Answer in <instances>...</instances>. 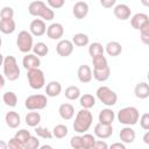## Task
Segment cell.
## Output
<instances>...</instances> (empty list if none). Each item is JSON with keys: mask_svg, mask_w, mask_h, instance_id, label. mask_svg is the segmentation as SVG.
Segmentation results:
<instances>
[{"mask_svg": "<svg viewBox=\"0 0 149 149\" xmlns=\"http://www.w3.org/2000/svg\"><path fill=\"white\" fill-rule=\"evenodd\" d=\"M28 13L33 16H40L43 21H51L55 16L54 10L48 7L43 1H31L28 6Z\"/></svg>", "mask_w": 149, "mask_h": 149, "instance_id": "6da1fadb", "label": "cell"}, {"mask_svg": "<svg viewBox=\"0 0 149 149\" xmlns=\"http://www.w3.org/2000/svg\"><path fill=\"white\" fill-rule=\"evenodd\" d=\"M92 121H93V115L92 113L88 111V109H84L81 108L77 115H76V119L73 121V129L74 132L77 133H86L90 127L92 126Z\"/></svg>", "mask_w": 149, "mask_h": 149, "instance_id": "7a4b0ae2", "label": "cell"}, {"mask_svg": "<svg viewBox=\"0 0 149 149\" xmlns=\"http://www.w3.org/2000/svg\"><path fill=\"white\" fill-rule=\"evenodd\" d=\"M118 121L125 126H133L136 125L139 119H140V113L139 109L136 107L133 106H128V107H123L118 112Z\"/></svg>", "mask_w": 149, "mask_h": 149, "instance_id": "3957f363", "label": "cell"}, {"mask_svg": "<svg viewBox=\"0 0 149 149\" xmlns=\"http://www.w3.org/2000/svg\"><path fill=\"white\" fill-rule=\"evenodd\" d=\"M2 68H3V74L8 80L15 81V80L19 79L20 68H19L16 58L14 56H6L5 59H3Z\"/></svg>", "mask_w": 149, "mask_h": 149, "instance_id": "277c9868", "label": "cell"}, {"mask_svg": "<svg viewBox=\"0 0 149 149\" xmlns=\"http://www.w3.org/2000/svg\"><path fill=\"white\" fill-rule=\"evenodd\" d=\"M95 94H97V98H98L104 105H106V106H108V107L114 106V105L116 104V101H118V95H116V93H115L112 88H109L108 86H100V87H98Z\"/></svg>", "mask_w": 149, "mask_h": 149, "instance_id": "5b68a950", "label": "cell"}, {"mask_svg": "<svg viewBox=\"0 0 149 149\" xmlns=\"http://www.w3.org/2000/svg\"><path fill=\"white\" fill-rule=\"evenodd\" d=\"M47 105H48V99H47V95L44 94H33L24 100V106L29 111L44 109Z\"/></svg>", "mask_w": 149, "mask_h": 149, "instance_id": "8992f818", "label": "cell"}, {"mask_svg": "<svg viewBox=\"0 0 149 149\" xmlns=\"http://www.w3.org/2000/svg\"><path fill=\"white\" fill-rule=\"evenodd\" d=\"M16 47L21 52L29 54V51L33 50V47H34L33 35L27 30L20 31L16 38Z\"/></svg>", "mask_w": 149, "mask_h": 149, "instance_id": "52a82bcc", "label": "cell"}, {"mask_svg": "<svg viewBox=\"0 0 149 149\" xmlns=\"http://www.w3.org/2000/svg\"><path fill=\"white\" fill-rule=\"evenodd\" d=\"M27 79L29 83V86L34 90H41L45 84L44 73L41 69H34L29 70L27 72Z\"/></svg>", "mask_w": 149, "mask_h": 149, "instance_id": "ba28073f", "label": "cell"}, {"mask_svg": "<svg viewBox=\"0 0 149 149\" xmlns=\"http://www.w3.org/2000/svg\"><path fill=\"white\" fill-rule=\"evenodd\" d=\"M29 33L33 36H42L47 33L45 22L41 19H34L29 24Z\"/></svg>", "mask_w": 149, "mask_h": 149, "instance_id": "9c48e42d", "label": "cell"}, {"mask_svg": "<svg viewBox=\"0 0 149 149\" xmlns=\"http://www.w3.org/2000/svg\"><path fill=\"white\" fill-rule=\"evenodd\" d=\"M113 13H114V16L120 20V21H126L132 15V9L125 5V3H118L114 6V9H113Z\"/></svg>", "mask_w": 149, "mask_h": 149, "instance_id": "30bf717a", "label": "cell"}, {"mask_svg": "<svg viewBox=\"0 0 149 149\" xmlns=\"http://www.w3.org/2000/svg\"><path fill=\"white\" fill-rule=\"evenodd\" d=\"M56 51L61 57H69L73 51V44L70 40H61L56 45Z\"/></svg>", "mask_w": 149, "mask_h": 149, "instance_id": "8fae6325", "label": "cell"}, {"mask_svg": "<svg viewBox=\"0 0 149 149\" xmlns=\"http://www.w3.org/2000/svg\"><path fill=\"white\" fill-rule=\"evenodd\" d=\"M22 65L27 71L34 70V69H40L41 59H40V57L35 56L34 54H26V56L22 59Z\"/></svg>", "mask_w": 149, "mask_h": 149, "instance_id": "7c38bea8", "label": "cell"}, {"mask_svg": "<svg viewBox=\"0 0 149 149\" xmlns=\"http://www.w3.org/2000/svg\"><path fill=\"white\" fill-rule=\"evenodd\" d=\"M113 134V127L112 125H104V123H100L98 122L95 126H94V135L99 139H108L111 137Z\"/></svg>", "mask_w": 149, "mask_h": 149, "instance_id": "4fadbf2b", "label": "cell"}, {"mask_svg": "<svg viewBox=\"0 0 149 149\" xmlns=\"http://www.w3.org/2000/svg\"><path fill=\"white\" fill-rule=\"evenodd\" d=\"M132 27L136 30H141L143 27L149 24V17L147 14L144 13H136L135 15H133L132 20H130Z\"/></svg>", "mask_w": 149, "mask_h": 149, "instance_id": "5bb4252c", "label": "cell"}, {"mask_svg": "<svg viewBox=\"0 0 149 149\" xmlns=\"http://www.w3.org/2000/svg\"><path fill=\"white\" fill-rule=\"evenodd\" d=\"M63 34H64V28L58 22H54L49 27H47V35L51 40H59L61 37H63Z\"/></svg>", "mask_w": 149, "mask_h": 149, "instance_id": "9a60e30c", "label": "cell"}, {"mask_svg": "<svg viewBox=\"0 0 149 149\" xmlns=\"http://www.w3.org/2000/svg\"><path fill=\"white\" fill-rule=\"evenodd\" d=\"M72 13H73L74 17L78 19V20H81V19L86 17L87 14H88V5H87V2H85V1H77L73 5Z\"/></svg>", "mask_w": 149, "mask_h": 149, "instance_id": "2e32d148", "label": "cell"}, {"mask_svg": "<svg viewBox=\"0 0 149 149\" xmlns=\"http://www.w3.org/2000/svg\"><path fill=\"white\" fill-rule=\"evenodd\" d=\"M77 77H78V79H79L80 83H84V84L90 83L92 80V78H93L92 77V70H91V68L88 65H86V64L80 65L78 68V70H77Z\"/></svg>", "mask_w": 149, "mask_h": 149, "instance_id": "e0dca14e", "label": "cell"}, {"mask_svg": "<svg viewBox=\"0 0 149 149\" xmlns=\"http://www.w3.org/2000/svg\"><path fill=\"white\" fill-rule=\"evenodd\" d=\"M119 137L122 143H133L136 137V133L133 128H130L129 126H126L120 130Z\"/></svg>", "mask_w": 149, "mask_h": 149, "instance_id": "ac0fdd59", "label": "cell"}, {"mask_svg": "<svg viewBox=\"0 0 149 149\" xmlns=\"http://www.w3.org/2000/svg\"><path fill=\"white\" fill-rule=\"evenodd\" d=\"M5 121H6V125L9 127V128H17L21 123V118L17 112L15 111H9L6 113L5 115Z\"/></svg>", "mask_w": 149, "mask_h": 149, "instance_id": "d6986e66", "label": "cell"}, {"mask_svg": "<svg viewBox=\"0 0 149 149\" xmlns=\"http://www.w3.org/2000/svg\"><path fill=\"white\" fill-rule=\"evenodd\" d=\"M58 113H59V116L63 119V120H71L74 115V107L71 105V104H62L58 108Z\"/></svg>", "mask_w": 149, "mask_h": 149, "instance_id": "ffe728a7", "label": "cell"}, {"mask_svg": "<svg viewBox=\"0 0 149 149\" xmlns=\"http://www.w3.org/2000/svg\"><path fill=\"white\" fill-rule=\"evenodd\" d=\"M99 122L104 125H112L115 119V113L111 108H104L99 112Z\"/></svg>", "mask_w": 149, "mask_h": 149, "instance_id": "44dd1931", "label": "cell"}, {"mask_svg": "<svg viewBox=\"0 0 149 149\" xmlns=\"http://www.w3.org/2000/svg\"><path fill=\"white\" fill-rule=\"evenodd\" d=\"M135 97L139 99H147L149 97V85L146 81H140L134 88Z\"/></svg>", "mask_w": 149, "mask_h": 149, "instance_id": "7402d4cb", "label": "cell"}, {"mask_svg": "<svg viewBox=\"0 0 149 149\" xmlns=\"http://www.w3.org/2000/svg\"><path fill=\"white\" fill-rule=\"evenodd\" d=\"M105 51L109 55V56H112V57H116V56H119L121 52H122V47H121V44L119 43V42H116V41H111V42H108L106 45H105Z\"/></svg>", "mask_w": 149, "mask_h": 149, "instance_id": "603a6c76", "label": "cell"}, {"mask_svg": "<svg viewBox=\"0 0 149 149\" xmlns=\"http://www.w3.org/2000/svg\"><path fill=\"white\" fill-rule=\"evenodd\" d=\"M61 92H62V85L59 81L52 80L45 86V93L48 97H51V98L57 97L61 94Z\"/></svg>", "mask_w": 149, "mask_h": 149, "instance_id": "cb8c5ba5", "label": "cell"}, {"mask_svg": "<svg viewBox=\"0 0 149 149\" xmlns=\"http://www.w3.org/2000/svg\"><path fill=\"white\" fill-rule=\"evenodd\" d=\"M16 23L14 20H0V31L2 34H13L15 31Z\"/></svg>", "mask_w": 149, "mask_h": 149, "instance_id": "d4e9b609", "label": "cell"}, {"mask_svg": "<svg viewBox=\"0 0 149 149\" xmlns=\"http://www.w3.org/2000/svg\"><path fill=\"white\" fill-rule=\"evenodd\" d=\"M111 76V69L109 66L105 68V69H100V70H94L93 69V73H92V77L97 80V81H106Z\"/></svg>", "mask_w": 149, "mask_h": 149, "instance_id": "484cf974", "label": "cell"}, {"mask_svg": "<svg viewBox=\"0 0 149 149\" xmlns=\"http://www.w3.org/2000/svg\"><path fill=\"white\" fill-rule=\"evenodd\" d=\"M79 104L84 109H90L95 105V98L92 94H83L79 97Z\"/></svg>", "mask_w": 149, "mask_h": 149, "instance_id": "4316f807", "label": "cell"}, {"mask_svg": "<svg viewBox=\"0 0 149 149\" xmlns=\"http://www.w3.org/2000/svg\"><path fill=\"white\" fill-rule=\"evenodd\" d=\"M26 123L29 126V127H37L41 122V114L38 112H29L27 115H26V119H24Z\"/></svg>", "mask_w": 149, "mask_h": 149, "instance_id": "83f0119b", "label": "cell"}, {"mask_svg": "<svg viewBox=\"0 0 149 149\" xmlns=\"http://www.w3.org/2000/svg\"><path fill=\"white\" fill-rule=\"evenodd\" d=\"M72 44L73 45H77V47H85L90 42V38L86 34L84 33H78V34H74L73 37H72Z\"/></svg>", "mask_w": 149, "mask_h": 149, "instance_id": "f1b7e54d", "label": "cell"}, {"mask_svg": "<svg viewBox=\"0 0 149 149\" xmlns=\"http://www.w3.org/2000/svg\"><path fill=\"white\" fill-rule=\"evenodd\" d=\"M33 51H34V55L37 57H44L49 52V47L44 42H37L36 44H34Z\"/></svg>", "mask_w": 149, "mask_h": 149, "instance_id": "f546056e", "label": "cell"}, {"mask_svg": "<svg viewBox=\"0 0 149 149\" xmlns=\"http://www.w3.org/2000/svg\"><path fill=\"white\" fill-rule=\"evenodd\" d=\"M2 100L8 107H15L17 105V95L13 91L5 92L2 95Z\"/></svg>", "mask_w": 149, "mask_h": 149, "instance_id": "4dcf8cb0", "label": "cell"}, {"mask_svg": "<svg viewBox=\"0 0 149 149\" xmlns=\"http://www.w3.org/2000/svg\"><path fill=\"white\" fill-rule=\"evenodd\" d=\"M104 52H105V49H104L102 44L99 42H93L88 47V54L92 58L95 56H101V55H104Z\"/></svg>", "mask_w": 149, "mask_h": 149, "instance_id": "1f68e13d", "label": "cell"}, {"mask_svg": "<svg viewBox=\"0 0 149 149\" xmlns=\"http://www.w3.org/2000/svg\"><path fill=\"white\" fill-rule=\"evenodd\" d=\"M65 98L69 99V100H76L80 97V90L78 86H74V85H71V86H68L65 88Z\"/></svg>", "mask_w": 149, "mask_h": 149, "instance_id": "d6a6232c", "label": "cell"}, {"mask_svg": "<svg viewBox=\"0 0 149 149\" xmlns=\"http://www.w3.org/2000/svg\"><path fill=\"white\" fill-rule=\"evenodd\" d=\"M92 64H93V69L94 70H100V69H105V68L108 66L107 58L104 55L93 57L92 58Z\"/></svg>", "mask_w": 149, "mask_h": 149, "instance_id": "836d02e7", "label": "cell"}, {"mask_svg": "<svg viewBox=\"0 0 149 149\" xmlns=\"http://www.w3.org/2000/svg\"><path fill=\"white\" fill-rule=\"evenodd\" d=\"M51 133H52V136L56 139H64L68 135L69 129L65 125H56Z\"/></svg>", "mask_w": 149, "mask_h": 149, "instance_id": "e575fe53", "label": "cell"}, {"mask_svg": "<svg viewBox=\"0 0 149 149\" xmlns=\"http://www.w3.org/2000/svg\"><path fill=\"white\" fill-rule=\"evenodd\" d=\"M95 142V139L92 134H87L85 133L83 136H81V144H83V149H91L93 147Z\"/></svg>", "mask_w": 149, "mask_h": 149, "instance_id": "d590c367", "label": "cell"}, {"mask_svg": "<svg viewBox=\"0 0 149 149\" xmlns=\"http://www.w3.org/2000/svg\"><path fill=\"white\" fill-rule=\"evenodd\" d=\"M35 133H36V135H37L38 137H42V139H48V140H50L51 137H54L51 130H49L48 128L42 127V126L35 127Z\"/></svg>", "mask_w": 149, "mask_h": 149, "instance_id": "8d00e7d4", "label": "cell"}, {"mask_svg": "<svg viewBox=\"0 0 149 149\" xmlns=\"http://www.w3.org/2000/svg\"><path fill=\"white\" fill-rule=\"evenodd\" d=\"M31 135H30V133H29V130H27V129H20V130H17L16 133H15V139L16 140H19L23 146H24V143L29 140V137H30Z\"/></svg>", "mask_w": 149, "mask_h": 149, "instance_id": "74e56055", "label": "cell"}, {"mask_svg": "<svg viewBox=\"0 0 149 149\" xmlns=\"http://www.w3.org/2000/svg\"><path fill=\"white\" fill-rule=\"evenodd\" d=\"M14 16V9L9 6H5L0 10V17L1 20H13Z\"/></svg>", "mask_w": 149, "mask_h": 149, "instance_id": "f35d334b", "label": "cell"}, {"mask_svg": "<svg viewBox=\"0 0 149 149\" xmlns=\"http://www.w3.org/2000/svg\"><path fill=\"white\" fill-rule=\"evenodd\" d=\"M38 148H40V140L36 136H30L29 140L23 146V149H38Z\"/></svg>", "mask_w": 149, "mask_h": 149, "instance_id": "ab89813d", "label": "cell"}, {"mask_svg": "<svg viewBox=\"0 0 149 149\" xmlns=\"http://www.w3.org/2000/svg\"><path fill=\"white\" fill-rule=\"evenodd\" d=\"M70 146L72 149H83V144H81V136L76 135L72 136L70 140Z\"/></svg>", "mask_w": 149, "mask_h": 149, "instance_id": "60d3db41", "label": "cell"}, {"mask_svg": "<svg viewBox=\"0 0 149 149\" xmlns=\"http://www.w3.org/2000/svg\"><path fill=\"white\" fill-rule=\"evenodd\" d=\"M7 147H8V149H23V144L15 137H12L7 142Z\"/></svg>", "mask_w": 149, "mask_h": 149, "instance_id": "b9f144b4", "label": "cell"}, {"mask_svg": "<svg viewBox=\"0 0 149 149\" xmlns=\"http://www.w3.org/2000/svg\"><path fill=\"white\" fill-rule=\"evenodd\" d=\"M140 34H141V41L144 44H149V24L143 27L140 30Z\"/></svg>", "mask_w": 149, "mask_h": 149, "instance_id": "7bdbcfd3", "label": "cell"}, {"mask_svg": "<svg viewBox=\"0 0 149 149\" xmlns=\"http://www.w3.org/2000/svg\"><path fill=\"white\" fill-rule=\"evenodd\" d=\"M140 126L144 130H148L149 129V114L148 113H143L142 116L140 118Z\"/></svg>", "mask_w": 149, "mask_h": 149, "instance_id": "ee69618b", "label": "cell"}, {"mask_svg": "<svg viewBox=\"0 0 149 149\" xmlns=\"http://www.w3.org/2000/svg\"><path fill=\"white\" fill-rule=\"evenodd\" d=\"M47 3H48V7H50L51 9H57L63 7L64 0H48Z\"/></svg>", "mask_w": 149, "mask_h": 149, "instance_id": "f6af8a7d", "label": "cell"}, {"mask_svg": "<svg viewBox=\"0 0 149 149\" xmlns=\"http://www.w3.org/2000/svg\"><path fill=\"white\" fill-rule=\"evenodd\" d=\"M91 149H108V144L102 140H98V141L95 140V142Z\"/></svg>", "mask_w": 149, "mask_h": 149, "instance_id": "bcb514c9", "label": "cell"}, {"mask_svg": "<svg viewBox=\"0 0 149 149\" xmlns=\"http://www.w3.org/2000/svg\"><path fill=\"white\" fill-rule=\"evenodd\" d=\"M116 1L115 0H101L100 1V5L105 8H112L113 6H115Z\"/></svg>", "mask_w": 149, "mask_h": 149, "instance_id": "7dc6e473", "label": "cell"}, {"mask_svg": "<svg viewBox=\"0 0 149 149\" xmlns=\"http://www.w3.org/2000/svg\"><path fill=\"white\" fill-rule=\"evenodd\" d=\"M108 149H126V146L122 142H115V143H112L108 147Z\"/></svg>", "mask_w": 149, "mask_h": 149, "instance_id": "c3c4849f", "label": "cell"}, {"mask_svg": "<svg viewBox=\"0 0 149 149\" xmlns=\"http://www.w3.org/2000/svg\"><path fill=\"white\" fill-rule=\"evenodd\" d=\"M143 141H144L146 144H149V132H148V130L146 132V134H144V136H143Z\"/></svg>", "mask_w": 149, "mask_h": 149, "instance_id": "681fc988", "label": "cell"}, {"mask_svg": "<svg viewBox=\"0 0 149 149\" xmlns=\"http://www.w3.org/2000/svg\"><path fill=\"white\" fill-rule=\"evenodd\" d=\"M5 83H6V80H5V77H3L2 74H0V90H1V88H3V86H5Z\"/></svg>", "mask_w": 149, "mask_h": 149, "instance_id": "f907efd6", "label": "cell"}, {"mask_svg": "<svg viewBox=\"0 0 149 149\" xmlns=\"http://www.w3.org/2000/svg\"><path fill=\"white\" fill-rule=\"evenodd\" d=\"M0 149H8L7 143L5 141H2V140H0Z\"/></svg>", "mask_w": 149, "mask_h": 149, "instance_id": "816d5d0a", "label": "cell"}, {"mask_svg": "<svg viewBox=\"0 0 149 149\" xmlns=\"http://www.w3.org/2000/svg\"><path fill=\"white\" fill-rule=\"evenodd\" d=\"M38 149H54L51 146H49V144H43V146H41Z\"/></svg>", "mask_w": 149, "mask_h": 149, "instance_id": "f5cc1de1", "label": "cell"}, {"mask_svg": "<svg viewBox=\"0 0 149 149\" xmlns=\"http://www.w3.org/2000/svg\"><path fill=\"white\" fill-rule=\"evenodd\" d=\"M3 59H5V57H3V55L2 54H0V66L3 64Z\"/></svg>", "mask_w": 149, "mask_h": 149, "instance_id": "db71d44e", "label": "cell"}, {"mask_svg": "<svg viewBox=\"0 0 149 149\" xmlns=\"http://www.w3.org/2000/svg\"><path fill=\"white\" fill-rule=\"evenodd\" d=\"M1 44H2V40H1V37H0V48H1Z\"/></svg>", "mask_w": 149, "mask_h": 149, "instance_id": "11a10c76", "label": "cell"}]
</instances>
